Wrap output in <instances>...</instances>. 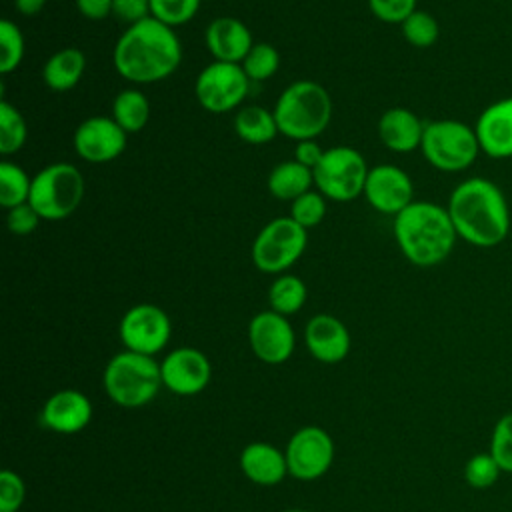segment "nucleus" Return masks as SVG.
Segmentation results:
<instances>
[{
    "mask_svg": "<svg viewBox=\"0 0 512 512\" xmlns=\"http://www.w3.org/2000/svg\"><path fill=\"white\" fill-rule=\"evenodd\" d=\"M182 44L174 28L148 16L130 24L116 40L112 62L116 72L134 84H150L176 72Z\"/></svg>",
    "mask_w": 512,
    "mask_h": 512,
    "instance_id": "obj_1",
    "label": "nucleus"
},
{
    "mask_svg": "<svg viewBox=\"0 0 512 512\" xmlns=\"http://www.w3.org/2000/svg\"><path fill=\"white\" fill-rule=\"evenodd\" d=\"M458 238L478 248H494L510 232V208L504 192L488 178L462 180L446 206Z\"/></svg>",
    "mask_w": 512,
    "mask_h": 512,
    "instance_id": "obj_2",
    "label": "nucleus"
},
{
    "mask_svg": "<svg viewBox=\"0 0 512 512\" xmlns=\"http://www.w3.org/2000/svg\"><path fill=\"white\" fill-rule=\"evenodd\" d=\"M392 232L404 258L420 268L444 262L458 238L448 210L428 200H414L398 212Z\"/></svg>",
    "mask_w": 512,
    "mask_h": 512,
    "instance_id": "obj_3",
    "label": "nucleus"
},
{
    "mask_svg": "<svg viewBox=\"0 0 512 512\" xmlns=\"http://www.w3.org/2000/svg\"><path fill=\"white\" fill-rule=\"evenodd\" d=\"M332 116V100L326 88L314 80H298L282 90L274 104L280 134L292 140H314L326 130Z\"/></svg>",
    "mask_w": 512,
    "mask_h": 512,
    "instance_id": "obj_4",
    "label": "nucleus"
},
{
    "mask_svg": "<svg viewBox=\"0 0 512 512\" xmlns=\"http://www.w3.org/2000/svg\"><path fill=\"white\" fill-rule=\"evenodd\" d=\"M104 390L112 402L124 408H140L148 404L160 390V364L146 354L132 350L118 352L104 368Z\"/></svg>",
    "mask_w": 512,
    "mask_h": 512,
    "instance_id": "obj_5",
    "label": "nucleus"
},
{
    "mask_svg": "<svg viewBox=\"0 0 512 512\" xmlns=\"http://www.w3.org/2000/svg\"><path fill=\"white\" fill-rule=\"evenodd\" d=\"M84 198V176L68 162L44 166L34 178L28 204L42 220H64L76 212Z\"/></svg>",
    "mask_w": 512,
    "mask_h": 512,
    "instance_id": "obj_6",
    "label": "nucleus"
},
{
    "mask_svg": "<svg viewBox=\"0 0 512 512\" xmlns=\"http://www.w3.org/2000/svg\"><path fill=\"white\" fill-rule=\"evenodd\" d=\"M420 150L428 164L440 172H462L470 168L482 152L476 130L452 118L428 122Z\"/></svg>",
    "mask_w": 512,
    "mask_h": 512,
    "instance_id": "obj_7",
    "label": "nucleus"
},
{
    "mask_svg": "<svg viewBox=\"0 0 512 512\" xmlns=\"http://www.w3.org/2000/svg\"><path fill=\"white\" fill-rule=\"evenodd\" d=\"M314 186L324 198L336 202H350L364 192L368 166L364 156L350 146H334L324 150L316 164Z\"/></svg>",
    "mask_w": 512,
    "mask_h": 512,
    "instance_id": "obj_8",
    "label": "nucleus"
},
{
    "mask_svg": "<svg viewBox=\"0 0 512 512\" xmlns=\"http://www.w3.org/2000/svg\"><path fill=\"white\" fill-rule=\"evenodd\" d=\"M308 234L290 216L270 220L254 238L252 262L260 272L282 274L306 250Z\"/></svg>",
    "mask_w": 512,
    "mask_h": 512,
    "instance_id": "obj_9",
    "label": "nucleus"
},
{
    "mask_svg": "<svg viewBox=\"0 0 512 512\" xmlns=\"http://www.w3.org/2000/svg\"><path fill=\"white\" fill-rule=\"evenodd\" d=\"M250 78L242 64L232 62H210L196 78L194 92L200 106L208 112L222 114L234 110L248 96Z\"/></svg>",
    "mask_w": 512,
    "mask_h": 512,
    "instance_id": "obj_10",
    "label": "nucleus"
},
{
    "mask_svg": "<svg viewBox=\"0 0 512 512\" xmlns=\"http://www.w3.org/2000/svg\"><path fill=\"white\" fill-rule=\"evenodd\" d=\"M120 340L126 350L154 356L170 340V318L154 304H136L120 320Z\"/></svg>",
    "mask_w": 512,
    "mask_h": 512,
    "instance_id": "obj_11",
    "label": "nucleus"
},
{
    "mask_svg": "<svg viewBox=\"0 0 512 512\" xmlns=\"http://www.w3.org/2000/svg\"><path fill=\"white\" fill-rule=\"evenodd\" d=\"M288 474L298 480H316L328 472L334 460V442L318 426H304L292 434L286 446Z\"/></svg>",
    "mask_w": 512,
    "mask_h": 512,
    "instance_id": "obj_12",
    "label": "nucleus"
},
{
    "mask_svg": "<svg viewBox=\"0 0 512 512\" xmlns=\"http://www.w3.org/2000/svg\"><path fill=\"white\" fill-rule=\"evenodd\" d=\"M128 132L108 116H90L78 124L72 144L76 154L94 164L118 158L128 142Z\"/></svg>",
    "mask_w": 512,
    "mask_h": 512,
    "instance_id": "obj_13",
    "label": "nucleus"
},
{
    "mask_svg": "<svg viewBox=\"0 0 512 512\" xmlns=\"http://www.w3.org/2000/svg\"><path fill=\"white\" fill-rule=\"evenodd\" d=\"M248 342L256 358L262 362L282 364L292 356L296 336L286 316L274 310H264L250 320Z\"/></svg>",
    "mask_w": 512,
    "mask_h": 512,
    "instance_id": "obj_14",
    "label": "nucleus"
},
{
    "mask_svg": "<svg viewBox=\"0 0 512 512\" xmlns=\"http://www.w3.org/2000/svg\"><path fill=\"white\" fill-rule=\"evenodd\" d=\"M362 194L374 210L392 216L414 202L410 176L394 164H378L370 168Z\"/></svg>",
    "mask_w": 512,
    "mask_h": 512,
    "instance_id": "obj_15",
    "label": "nucleus"
},
{
    "mask_svg": "<svg viewBox=\"0 0 512 512\" xmlns=\"http://www.w3.org/2000/svg\"><path fill=\"white\" fill-rule=\"evenodd\" d=\"M162 384L180 396H192L202 392L212 376L210 360L196 348L182 346L166 354L160 364Z\"/></svg>",
    "mask_w": 512,
    "mask_h": 512,
    "instance_id": "obj_16",
    "label": "nucleus"
},
{
    "mask_svg": "<svg viewBox=\"0 0 512 512\" xmlns=\"http://www.w3.org/2000/svg\"><path fill=\"white\" fill-rule=\"evenodd\" d=\"M480 150L496 160L512 158V96L488 104L474 124Z\"/></svg>",
    "mask_w": 512,
    "mask_h": 512,
    "instance_id": "obj_17",
    "label": "nucleus"
},
{
    "mask_svg": "<svg viewBox=\"0 0 512 512\" xmlns=\"http://www.w3.org/2000/svg\"><path fill=\"white\" fill-rule=\"evenodd\" d=\"M304 340L310 354L324 364H336L350 352L348 328L332 314L312 316L306 324Z\"/></svg>",
    "mask_w": 512,
    "mask_h": 512,
    "instance_id": "obj_18",
    "label": "nucleus"
},
{
    "mask_svg": "<svg viewBox=\"0 0 512 512\" xmlns=\"http://www.w3.org/2000/svg\"><path fill=\"white\" fill-rule=\"evenodd\" d=\"M40 418L46 428L58 434H76L88 426L92 404L78 390H60L46 400Z\"/></svg>",
    "mask_w": 512,
    "mask_h": 512,
    "instance_id": "obj_19",
    "label": "nucleus"
},
{
    "mask_svg": "<svg viewBox=\"0 0 512 512\" xmlns=\"http://www.w3.org/2000/svg\"><path fill=\"white\" fill-rule=\"evenodd\" d=\"M252 46V34L238 18L220 16L206 28V48L218 62L242 64Z\"/></svg>",
    "mask_w": 512,
    "mask_h": 512,
    "instance_id": "obj_20",
    "label": "nucleus"
},
{
    "mask_svg": "<svg viewBox=\"0 0 512 512\" xmlns=\"http://www.w3.org/2000/svg\"><path fill=\"white\" fill-rule=\"evenodd\" d=\"M424 122L408 108H388L378 120V136L382 144L394 152H412L420 148Z\"/></svg>",
    "mask_w": 512,
    "mask_h": 512,
    "instance_id": "obj_21",
    "label": "nucleus"
},
{
    "mask_svg": "<svg viewBox=\"0 0 512 512\" xmlns=\"http://www.w3.org/2000/svg\"><path fill=\"white\" fill-rule=\"evenodd\" d=\"M240 468L248 480L260 486H274L288 474L286 454L268 442H252L240 454Z\"/></svg>",
    "mask_w": 512,
    "mask_h": 512,
    "instance_id": "obj_22",
    "label": "nucleus"
},
{
    "mask_svg": "<svg viewBox=\"0 0 512 512\" xmlns=\"http://www.w3.org/2000/svg\"><path fill=\"white\" fill-rule=\"evenodd\" d=\"M84 68H86V56L82 50L62 48L46 60L42 68V80L50 90L66 92L80 82Z\"/></svg>",
    "mask_w": 512,
    "mask_h": 512,
    "instance_id": "obj_23",
    "label": "nucleus"
},
{
    "mask_svg": "<svg viewBox=\"0 0 512 512\" xmlns=\"http://www.w3.org/2000/svg\"><path fill=\"white\" fill-rule=\"evenodd\" d=\"M314 184L312 168L300 164L298 160H286L272 168L268 176V190L278 200H296Z\"/></svg>",
    "mask_w": 512,
    "mask_h": 512,
    "instance_id": "obj_24",
    "label": "nucleus"
},
{
    "mask_svg": "<svg viewBox=\"0 0 512 512\" xmlns=\"http://www.w3.org/2000/svg\"><path fill=\"white\" fill-rule=\"evenodd\" d=\"M234 132L248 144H266L274 140L280 130L274 112L262 106H244L234 118Z\"/></svg>",
    "mask_w": 512,
    "mask_h": 512,
    "instance_id": "obj_25",
    "label": "nucleus"
},
{
    "mask_svg": "<svg viewBox=\"0 0 512 512\" xmlns=\"http://www.w3.org/2000/svg\"><path fill=\"white\" fill-rule=\"evenodd\" d=\"M150 116V104L144 92L136 88H126L118 92L112 104V118L130 134L146 126Z\"/></svg>",
    "mask_w": 512,
    "mask_h": 512,
    "instance_id": "obj_26",
    "label": "nucleus"
},
{
    "mask_svg": "<svg viewBox=\"0 0 512 512\" xmlns=\"http://www.w3.org/2000/svg\"><path fill=\"white\" fill-rule=\"evenodd\" d=\"M306 284L294 276V274H280L270 290H268V300L274 312L282 314V316H290L296 314L304 302H306Z\"/></svg>",
    "mask_w": 512,
    "mask_h": 512,
    "instance_id": "obj_27",
    "label": "nucleus"
},
{
    "mask_svg": "<svg viewBox=\"0 0 512 512\" xmlns=\"http://www.w3.org/2000/svg\"><path fill=\"white\" fill-rule=\"evenodd\" d=\"M32 180L22 166L10 160H0V204L10 210L14 206L26 204L30 198Z\"/></svg>",
    "mask_w": 512,
    "mask_h": 512,
    "instance_id": "obj_28",
    "label": "nucleus"
},
{
    "mask_svg": "<svg viewBox=\"0 0 512 512\" xmlns=\"http://www.w3.org/2000/svg\"><path fill=\"white\" fill-rule=\"evenodd\" d=\"M28 136V126L18 108L10 102H0V154L10 156L18 152Z\"/></svg>",
    "mask_w": 512,
    "mask_h": 512,
    "instance_id": "obj_29",
    "label": "nucleus"
},
{
    "mask_svg": "<svg viewBox=\"0 0 512 512\" xmlns=\"http://www.w3.org/2000/svg\"><path fill=\"white\" fill-rule=\"evenodd\" d=\"M280 66V54L272 44L256 42L246 58L242 60V68L250 82H264L276 74Z\"/></svg>",
    "mask_w": 512,
    "mask_h": 512,
    "instance_id": "obj_30",
    "label": "nucleus"
},
{
    "mask_svg": "<svg viewBox=\"0 0 512 512\" xmlns=\"http://www.w3.org/2000/svg\"><path fill=\"white\" fill-rule=\"evenodd\" d=\"M400 28H402V36L406 38V42L416 48H428V46L436 44V40L440 36L438 20L432 14L418 10V8L400 24Z\"/></svg>",
    "mask_w": 512,
    "mask_h": 512,
    "instance_id": "obj_31",
    "label": "nucleus"
},
{
    "mask_svg": "<svg viewBox=\"0 0 512 512\" xmlns=\"http://www.w3.org/2000/svg\"><path fill=\"white\" fill-rule=\"evenodd\" d=\"M24 58V36L20 28L4 18L0 20V72L8 74L20 66Z\"/></svg>",
    "mask_w": 512,
    "mask_h": 512,
    "instance_id": "obj_32",
    "label": "nucleus"
},
{
    "mask_svg": "<svg viewBox=\"0 0 512 512\" xmlns=\"http://www.w3.org/2000/svg\"><path fill=\"white\" fill-rule=\"evenodd\" d=\"M200 0H150V16L176 28L196 16Z\"/></svg>",
    "mask_w": 512,
    "mask_h": 512,
    "instance_id": "obj_33",
    "label": "nucleus"
},
{
    "mask_svg": "<svg viewBox=\"0 0 512 512\" xmlns=\"http://www.w3.org/2000/svg\"><path fill=\"white\" fill-rule=\"evenodd\" d=\"M326 214V198L320 192H304L290 204V218L298 222L302 228H312L322 222Z\"/></svg>",
    "mask_w": 512,
    "mask_h": 512,
    "instance_id": "obj_34",
    "label": "nucleus"
},
{
    "mask_svg": "<svg viewBox=\"0 0 512 512\" xmlns=\"http://www.w3.org/2000/svg\"><path fill=\"white\" fill-rule=\"evenodd\" d=\"M500 472H502V468L490 452H482V454L472 456L464 466L466 482L472 488H478V490L490 488L498 480Z\"/></svg>",
    "mask_w": 512,
    "mask_h": 512,
    "instance_id": "obj_35",
    "label": "nucleus"
},
{
    "mask_svg": "<svg viewBox=\"0 0 512 512\" xmlns=\"http://www.w3.org/2000/svg\"><path fill=\"white\" fill-rule=\"evenodd\" d=\"M490 454L504 472H512V412L504 414L496 422L490 440Z\"/></svg>",
    "mask_w": 512,
    "mask_h": 512,
    "instance_id": "obj_36",
    "label": "nucleus"
},
{
    "mask_svg": "<svg viewBox=\"0 0 512 512\" xmlns=\"http://www.w3.org/2000/svg\"><path fill=\"white\" fill-rule=\"evenodd\" d=\"M24 482L12 470L0 472V512H18L24 502Z\"/></svg>",
    "mask_w": 512,
    "mask_h": 512,
    "instance_id": "obj_37",
    "label": "nucleus"
},
{
    "mask_svg": "<svg viewBox=\"0 0 512 512\" xmlns=\"http://www.w3.org/2000/svg\"><path fill=\"white\" fill-rule=\"evenodd\" d=\"M418 0H368L372 14L388 24H402L414 10Z\"/></svg>",
    "mask_w": 512,
    "mask_h": 512,
    "instance_id": "obj_38",
    "label": "nucleus"
},
{
    "mask_svg": "<svg viewBox=\"0 0 512 512\" xmlns=\"http://www.w3.org/2000/svg\"><path fill=\"white\" fill-rule=\"evenodd\" d=\"M40 220H42V218L38 216V212H36L28 202L10 208L8 214H6L8 230H10L12 234H16V236H26V234L34 232Z\"/></svg>",
    "mask_w": 512,
    "mask_h": 512,
    "instance_id": "obj_39",
    "label": "nucleus"
},
{
    "mask_svg": "<svg viewBox=\"0 0 512 512\" xmlns=\"http://www.w3.org/2000/svg\"><path fill=\"white\" fill-rule=\"evenodd\" d=\"M112 14L130 24H136L150 16V0H112Z\"/></svg>",
    "mask_w": 512,
    "mask_h": 512,
    "instance_id": "obj_40",
    "label": "nucleus"
},
{
    "mask_svg": "<svg viewBox=\"0 0 512 512\" xmlns=\"http://www.w3.org/2000/svg\"><path fill=\"white\" fill-rule=\"evenodd\" d=\"M294 160H298L300 164L308 166V168H316V164L322 160L324 156V150L320 148V144L316 140H300L298 146H296V152H294Z\"/></svg>",
    "mask_w": 512,
    "mask_h": 512,
    "instance_id": "obj_41",
    "label": "nucleus"
},
{
    "mask_svg": "<svg viewBox=\"0 0 512 512\" xmlns=\"http://www.w3.org/2000/svg\"><path fill=\"white\" fill-rule=\"evenodd\" d=\"M76 8L88 20H104L112 14V0H76Z\"/></svg>",
    "mask_w": 512,
    "mask_h": 512,
    "instance_id": "obj_42",
    "label": "nucleus"
},
{
    "mask_svg": "<svg viewBox=\"0 0 512 512\" xmlns=\"http://www.w3.org/2000/svg\"><path fill=\"white\" fill-rule=\"evenodd\" d=\"M46 0H14V6L24 16H34L44 8Z\"/></svg>",
    "mask_w": 512,
    "mask_h": 512,
    "instance_id": "obj_43",
    "label": "nucleus"
},
{
    "mask_svg": "<svg viewBox=\"0 0 512 512\" xmlns=\"http://www.w3.org/2000/svg\"><path fill=\"white\" fill-rule=\"evenodd\" d=\"M286 512H306V510H286Z\"/></svg>",
    "mask_w": 512,
    "mask_h": 512,
    "instance_id": "obj_44",
    "label": "nucleus"
}]
</instances>
